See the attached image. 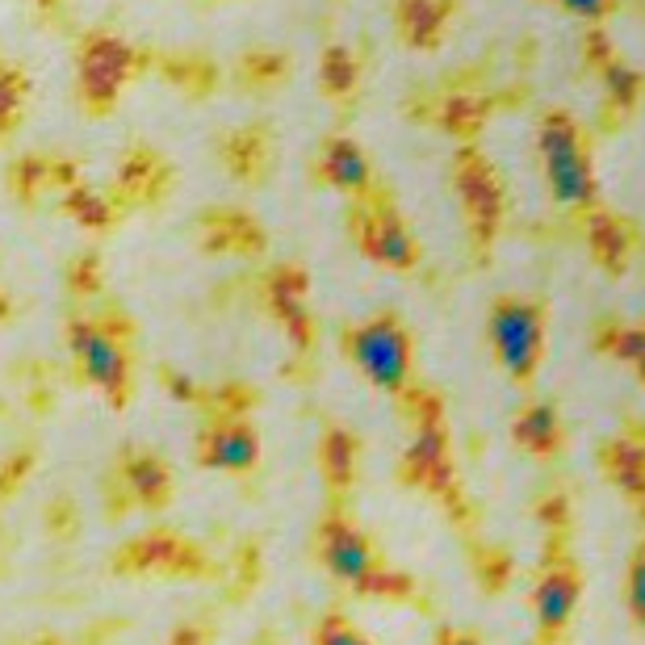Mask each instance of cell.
<instances>
[{
  "label": "cell",
  "mask_w": 645,
  "mask_h": 645,
  "mask_svg": "<svg viewBox=\"0 0 645 645\" xmlns=\"http://www.w3.org/2000/svg\"><path fill=\"white\" fill-rule=\"evenodd\" d=\"M642 373H645V360H642Z\"/></svg>",
  "instance_id": "obj_8"
},
{
  "label": "cell",
  "mask_w": 645,
  "mask_h": 645,
  "mask_svg": "<svg viewBox=\"0 0 645 645\" xmlns=\"http://www.w3.org/2000/svg\"><path fill=\"white\" fill-rule=\"evenodd\" d=\"M633 612L645 621V545H642V553H637V562H633Z\"/></svg>",
  "instance_id": "obj_5"
},
{
  "label": "cell",
  "mask_w": 645,
  "mask_h": 645,
  "mask_svg": "<svg viewBox=\"0 0 645 645\" xmlns=\"http://www.w3.org/2000/svg\"><path fill=\"white\" fill-rule=\"evenodd\" d=\"M335 645H360V642H357V637H348V633H339V642H335Z\"/></svg>",
  "instance_id": "obj_7"
},
{
  "label": "cell",
  "mask_w": 645,
  "mask_h": 645,
  "mask_svg": "<svg viewBox=\"0 0 645 645\" xmlns=\"http://www.w3.org/2000/svg\"><path fill=\"white\" fill-rule=\"evenodd\" d=\"M495 339H499L503 360L528 378L532 365H537V353H541V335H537V314L525 311V307H503L499 319H495Z\"/></svg>",
  "instance_id": "obj_1"
},
{
  "label": "cell",
  "mask_w": 645,
  "mask_h": 645,
  "mask_svg": "<svg viewBox=\"0 0 645 645\" xmlns=\"http://www.w3.org/2000/svg\"><path fill=\"white\" fill-rule=\"evenodd\" d=\"M574 591H578V583H574L571 566L566 571H553L545 578V587H541V621L550 624V629H557V624L571 617Z\"/></svg>",
  "instance_id": "obj_2"
},
{
  "label": "cell",
  "mask_w": 645,
  "mask_h": 645,
  "mask_svg": "<svg viewBox=\"0 0 645 645\" xmlns=\"http://www.w3.org/2000/svg\"><path fill=\"white\" fill-rule=\"evenodd\" d=\"M403 360H406V348L399 335L373 332V339H369V369H373L382 382H394V378L403 373Z\"/></svg>",
  "instance_id": "obj_3"
},
{
  "label": "cell",
  "mask_w": 645,
  "mask_h": 645,
  "mask_svg": "<svg viewBox=\"0 0 645 645\" xmlns=\"http://www.w3.org/2000/svg\"><path fill=\"white\" fill-rule=\"evenodd\" d=\"M440 645H479V642H474V637H465V633H449Z\"/></svg>",
  "instance_id": "obj_6"
},
{
  "label": "cell",
  "mask_w": 645,
  "mask_h": 645,
  "mask_svg": "<svg viewBox=\"0 0 645 645\" xmlns=\"http://www.w3.org/2000/svg\"><path fill=\"white\" fill-rule=\"evenodd\" d=\"M520 440H525V445H537V449H553L557 424H553L550 406H532V411H525V419H520Z\"/></svg>",
  "instance_id": "obj_4"
}]
</instances>
